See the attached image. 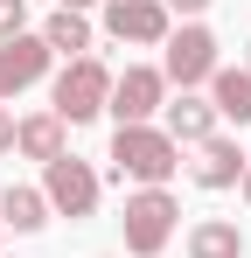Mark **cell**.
Returning a JSON list of instances; mask_svg holds the SVG:
<instances>
[{
  "label": "cell",
  "instance_id": "obj_9",
  "mask_svg": "<svg viewBox=\"0 0 251 258\" xmlns=\"http://www.w3.org/2000/svg\"><path fill=\"white\" fill-rule=\"evenodd\" d=\"M167 140H174V147H203V140H216V105L196 98V91H181V98L167 105Z\"/></svg>",
  "mask_w": 251,
  "mask_h": 258
},
{
  "label": "cell",
  "instance_id": "obj_14",
  "mask_svg": "<svg viewBox=\"0 0 251 258\" xmlns=\"http://www.w3.org/2000/svg\"><path fill=\"white\" fill-rule=\"evenodd\" d=\"M42 42H49V49H63V56L77 63L84 49H91V21H84L77 7H56V14H49V28H42Z\"/></svg>",
  "mask_w": 251,
  "mask_h": 258
},
{
  "label": "cell",
  "instance_id": "obj_20",
  "mask_svg": "<svg viewBox=\"0 0 251 258\" xmlns=\"http://www.w3.org/2000/svg\"><path fill=\"white\" fill-rule=\"evenodd\" d=\"M63 7H91V0H63Z\"/></svg>",
  "mask_w": 251,
  "mask_h": 258
},
{
  "label": "cell",
  "instance_id": "obj_10",
  "mask_svg": "<svg viewBox=\"0 0 251 258\" xmlns=\"http://www.w3.org/2000/svg\"><path fill=\"white\" fill-rule=\"evenodd\" d=\"M189 174H196L203 188H230V181H244V154H237V140H203L196 161H189Z\"/></svg>",
  "mask_w": 251,
  "mask_h": 258
},
{
  "label": "cell",
  "instance_id": "obj_7",
  "mask_svg": "<svg viewBox=\"0 0 251 258\" xmlns=\"http://www.w3.org/2000/svg\"><path fill=\"white\" fill-rule=\"evenodd\" d=\"M105 35H119V42H167V7L161 0H105Z\"/></svg>",
  "mask_w": 251,
  "mask_h": 258
},
{
  "label": "cell",
  "instance_id": "obj_1",
  "mask_svg": "<svg viewBox=\"0 0 251 258\" xmlns=\"http://www.w3.org/2000/svg\"><path fill=\"white\" fill-rule=\"evenodd\" d=\"M112 168L133 174V181H147V188H161L167 174L181 168V147L167 133H154V126H119L112 133Z\"/></svg>",
  "mask_w": 251,
  "mask_h": 258
},
{
  "label": "cell",
  "instance_id": "obj_19",
  "mask_svg": "<svg viewBox=\"0 0 251 258\" xmlns=\"http://www.w3.org/2000/svg\"><path fill=\"white\" fill-rule=\"evenodd\" d=\"M244 203H251V168H244Z\"/></svg>",
  "mask_w": 251,
  "mask_h": 258
},
{
  "label": "cell",
  "instance_id": "obj_5",
  "mask_svg": "<svg viewBox=\"0 0 251 258\" xmlns=\"http://www.w3.org/2000/svg\"><path fill=\"white\" fill-rule=\"evenodd\" d=\"M42 196H49V210H63V216H91L98 210V174L84 168L77 154H63V161H49Z\"/></svg>",
  "mask_w": 251,
  "mask_h": 258
},
{
  "label": "cell",
  "instance_id": "obj_2",
  "mask_svg": "<svg viewBox=\"0 0 251 258\" xmlns=\"http://www.w3.org/2000/svg\"><path fill=\"white\" fill-rule=\"evenodd\" d=\"M112 105V70L98 63V56H77L63 77H56V119L63 126H84V119H98Z\"/></svg>",
  "mask_w": 251,
  "mask_h": 258
},
{
  "label": "cell",
  "instance_id": "obj_4",
  "mask_svg": "<svg viewBox=\"0 0 251 258\" xmlns=\"http://www.w3.org/2000/svg\"><path fill=\"white\" fill-rule=\"evenodd\" d=\"M167 84H203V77H216V35H209L203 21H189L181 35H167V70H161Z\"/></svg>",
  "mask_w": 251,
  "mask_h": 258
},
{
  "label": "cell",
  "instance_id": "obj_6",
  "mask_svg": "<svg viewBox=\"0 0 251 258\" xmlns=\"http://www.w3.org/2000/svg\"><path fill=\"white\" fill-rule=\"evenodd\" d=\"M161 91H167V77L161 70H126V77H112V105L105 112H119V126H147L154 112H161Z\"/></svg>",
  "mask_w": 251,
  "mask_h": 258
},
{
  "label": "cell",
  "instance_id": "obj_12",
  "mask_svg": "<svg viewBox=\"0 0 251 258\" xmlns=\"http://www.w3.org/2000/svg\"><path fill=\"white\" fill-rule=\"evenodd\" d=\"M209 105H216V119L251 126V70H216L209 77Z\"/></svg>",
  "mask_w": 251,
  "mask_h": 258
},
{
  "label": "cell",
  "instance_id": "obj_8",
  "mask_svg": "<svg viewBox=\"0 0 251 258\" xmlns=\"http://www.w3.org/2000/svg\"><path fill=\"white\" fill-rule=\"evenodd\" d=\"M49 56H56V49L42 42V35H14V42H0V98L28 91L42 70H49Z\"/></svg>",
  "mask_w": 251,
  "mask_h": 258
},
{
  "label": "cell",
  "instance_id": "obj_15",
  "mask_svg": "<svg viewBox=\"0 0 251 258\" xmlns=\"http://www.w3.org/2000/svg\"><path fill=\"white\" fill-rule=\"evenodd\" d=\"M0 223L42 230V223H49V196H42V188H7V196H0Z\"/></svg>",
  "mask_w": 251,
  "mask_h": 258
},
{
  "label": "cell",
  "instance_id": "obj_18",
  "mask_svg": "<svg viewBox=\"0 0 251 258\" xmlns=\"http://www.w3.org/2000/svg\"><path fill=\"white\" fill-rule=\"evenodd\" d=\"M161 7H181V14H203L209 0H161Z\"/></svg>",
  "mask_w": 251,
  "mask_h": 258
},
{
  "label": "cell",
  "instance_id": "obj_11",
  "mask_svg": "<svg viewBox=\"0 0 251 258\" xmlns=\"http://www.w3.org/2000/svg\"><path fill=\"white\" fill-rule=\"evenodd\" d=\"M14 147H21L28 161H42V168H49V161H63V119H56V112L21 119V126H14Z\"/></svg>",
  "mask_w": 251,
  "mask_h": 258
},
{
  "label": "cell",
  "instance_id": "obj_21",
  "mask_svg": "<svg viewBox=\"0 0 251 258\" xmlns=\"http://www.w3.org/2000/svg\"><path fill=\"white\" fill-rule=\"evenodd\" d=\"M244 70H251V63H244Z\"/></svg>",
  "mask_w": 251,
  "mask_h": 258
},
{
  "label": "cell",
  "instance_id": "obj_3",
  "mask_svg": "<svg viewBox=\"0 0 251 258\" xmlns=\"http://www.w3.org/2000/svg\"><path fill=\"white\" fill-rule=\"evenodd\" d=\"M174 216H181V210H174L167 188H140V196L126 203V216H119V223H126V251H133V258H154L167 237H174Z\"/></svg>",
  "mask_w": 251,
  "mask_h": 258
},
{
  "label": "cell",
  "instance_id": "obj_16",
  "mask_svg": "<svg viewBox=\"0 0 251 258\" xmlns=\"http://www.w3.org/2000/svg\"><path fill=\"white\" fill-rule=\"evenodd\" d=\"M21 21H28V0H0V42H14V35H28Z\"/></svg>",
  "mask_w": 251,
  "mask_h": 258
},
{
  "label": "cell",
  "instance_id": "obj_17",
  "mask_svg": "<svg viewBox=\"0 0 251 258\" xmlns=\"http://www.w3.org/2000/svg\"><path fill=\"white\" fill-rule=\"evenodd\" d=\"M14 126H21V119H7V112H0V154L14 147Z\"/></svg>",
  "mask_w": 251,
  "mask_h": 258
},
{
  "label": "cell",
  "instance_id": "obj_13",
  "mask_svg": "<svg viewBox=\"0 0 251 258\" xmlns=\"http://www.w3.org/2000/svg\"><path fill=\"white\" fill-rule=\"evenodd\" d=\"M189 258H244V230L223 223V216H209V223L189 230Z\"/></svg>",
  "mask_w": 251,
  "mask_h": 258
}]
</instances>
